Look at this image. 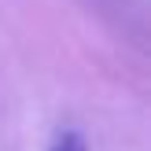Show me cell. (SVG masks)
Listing matches in <instances>:
<instances>
[{
    "label": "cell",
    "mask_w": 151,
    "mask_h": 151,
    "mask_svg": "<svg viewBox=\"0 0 151 151\" xmlns=\"http://www.w3.org/2000/svg\"><path fill=\"white\" fill-rule=\"evenodd\" d=\"M48 151H88V147H85V137L70 129V133H63V137H59V140H55V144H52Z\"/></svg>",
    "instance_id": "6da1fadb"
}]
</instances>
